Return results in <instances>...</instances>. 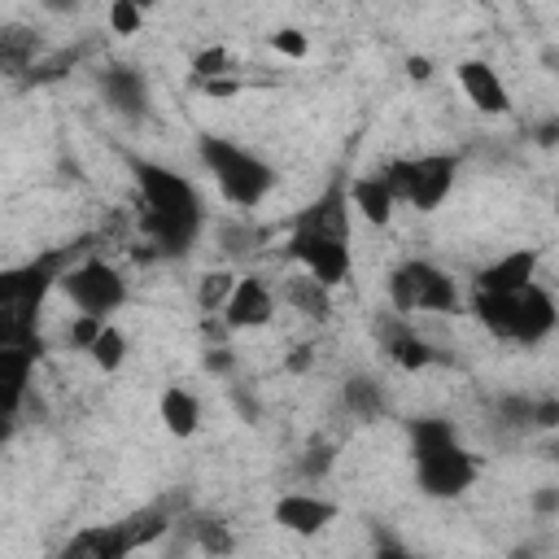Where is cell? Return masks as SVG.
<instances>
[{
  "label": "cell",
  "instance_id": "obj_1",
  "mask_svg": "<svg viewBox=\"0 0 559 559\" xmlns=\"http://www.w3.org/2000/svg\"><path fill=\"white\" fill-rule=\"evenodd\" d=\"M349 210H345V188L332 183L310 210L297 214L288 253L328 288H336L349 275Z\"/></svg>",
  "mask_w": 559,
  "mask_h": 559
},
{
  "label": "cell",
  "instance_id": "obj_2",
  "mask_svg": "<svg viewBox=\"0 0 559 559\" xmlns=\"http://www.w3.org/2000/svg\"><path fill=\"white\" fill-rule=\"evenodd\" d=\"M135 183L144 192V231L162 253H188L201 227V201L188 179L170 175L157 162H135Z\"/></svg>",
  "mask_w": 559,
  "mask_h": 559
},
{
  "label": "cell",
  "instance_id": "obj_3",
  "mask_svg": "<svg viewBox=\"0 0 559 559\" xmlns=\"http://www.w3.org/2000/svg\"><path fill=\"white\" fill-rule=\"evenodd\" d=\"M472 310H476V319L489 332H498L507 341H520V345H537L555 328V319H559L555 301L533 280L520 284V288H507V293H480L476 288Z\"/></svg>",
  "mask_w": 559,
  "mask_h": 559
},
{
  "label": "cell",
  "instance_id": "obj_4",
  "mask_svg": "<svg viewBox=\"0 0 559 559\" xmlns=\"http://www.w3.org/2000/svg\"><path fill=\"white\" fill-rule=\"evenodd\" d=\"M201 162L218 179L223 197L231 205H245V210L258 205L275 183V175H271V166L262 157H253L249 148H240L231 140H218V135H201Z\"/></svg>",
  "mask_w": 559,
  "mask_h": 559
},
{
  "label": "cell",
  "instance_id": "obj_5",
  "mask_svg": "<svg viewBox=\"0 0 559 559\" xmlns=\"http://www.w3.org/2000/svg\"><path fill=\"white\" fill-rule=\"evenodd\" d=\"M454 175H459V157H445V153L384 166V179H389L393 197L411 201L415 210H437L445 201V192L454 188Z\"/></svg>",
  "mask_w": 559,
  "mask_h": 559
},
{
  "label": "cell",
  "instance_id": "obj_6",
  "mask_svg": "<svg viewBox=\"0 0 559 559\" xmlns=\"http://www.w3.org/2000/svg\"><path fill=\"white\" fill-rule=\"evenodd\" d=\"M389 297H393V306L397 310H441V314H450L454 306H459V288H454V280L441 271V266H432V262H402L393 275H389Z\"/></svg>",
  "mask_w": 559,
  "mask_h": 559
},
{
  "label": "cell",
  "instance_id": "obj_7",
  "mask_svg": "<svg viewBox=\"0 0 559 559\" xmlns=\"http://www.w3.org/2000/svg\"><path fill=\"white\" fill-rule=\"evenodd\" d=\"M61 288H66V297H70L83 314H100V319L127 301V284H122V275H118L114 266L96 262V258L70 266V271L61 275Z\"/></svg>",
  "mask_w": 559,
  "mask_h": 559
},
{
  "label": "cell",
  "instance_id": "obj_8",
  "mask_svg": "<svg viewBox=\"0 0 559 559\" xmlns=\"http://www.w3.org/2000/svg\"><path fill=\"white\" fill-rule=\"evenodd\" d=\"M415 472H419V489L428 498H459L476 480V459L459 441H445L428 454H415Z\"/></svg>",
  "mask_w": 559,
  "mask_h": 559
},
{
  "label": "cell",
  "instance_id": "obj_9",
  "mask_svg": "<svg viewBox=\"0 0 559 559\" xmlns=\"http://www.w3.org/2000/svg\"><path fill=\"white\" fill-rule=\"evenodd\" d=\"M271 314H275L271 288H266L258 275L236 280V293H231L227 306H223V323H227V328H262Z\"/></svg>",
  "mask_w": 559,
  "mask_h": 559
},
{
  "label": "cell",
  "instance_id": "obj_10",
  "mask_svg": "<svg viewBox=\"0 0 559 559\" xmlns=\"http://www.w3.org/2000/svg\"><path fill=\"white\" fill-rule=\"evenodd\" d=\"M332 515H336V507L314 493H284L275 502V524H284L288 533H301V537H314L319 528H328Z\"/></svg>",
  "mask_w": 559,
  "mask_h": 559
},
{
  "label": "cell",
  "instance_id": "obj_11",
  "mask_svg": "<svg viewBox=\"0 0 559 559\" xmlns=\"http://www.w3.org/2000/svg\"><path fill=\"white\" fill-rule=\"evenodd\" d=\"M459 83H463L467 100H472L480 114H507V109H511V96H507L502 79H498L485 61H463V66H459Z\"/></svg>",
  "mask_w": 559,
  "mask_h": 559
},
{
  "label": "cell",
  "instance_id": "obj_12",
  "mask_svg": "<svg viewBox=\"0 0 559 559\" xmlns=\"http://www.w3.org/2000/svg\"><path fill=\"white\" fill-rule=\"evenodd\" d=\"M39 341L31 345H0V384H4V419H13L22 393H26V376H31V362L39 358Z\"/></svg>",
  "mask_w": 559,
  "mask_h": 559
},
{
  "label": "cell",
  "instance_id": "obj_13",
  "mask_svg": "<svg viewBox=\"0 0 559 559\" xmlns=\"http://www.w3.org/2000/svg\"><path fill=\"white\" fill-rule=\"evenodd\" d=\"M533 271H537V249H515V253L498 258L493 266H485V271L476 275V288H480V293H507V288L528 284Z\"/></svg>",
  "mask_w": 559,
  "mask_h": 559
},
{
  "label": "cell",
  "instance_id": "obj_14",
  "mask_svg": "<svg viewBox=\"0 0 559 559\" xmlns=\"http://www.w3.org/2000/svg\"><path fill=\"white\" fill-rule=\"evenodd\" d=\"M100 92L122 118H144V109H148V87H144V79L135 70H105L100 74Z\"/></svg>",
  "mask_w": 559,
  "mask_h": 559
},
{
  "label": "cell",
  "instance_id": "obj_15",
  "mask_svg": "<svg viewBox=\"0 0 559 559\" xmlns=\"http://www.w3.org/2000/svg\"><path fill=\"white\" fill-rule=\"evenodd\" d=\"M135 546H131V533H127V524H100V528H83L70 546H66V555H83V559H122V555H131Z\"/></svg>",
  "mask_w": 559,
  "mask_h": 559
},
{
  "label": "cell",
  "instance_id": "obj_16",
  "mask_svg": "<svg viewBox=\"0 0 559 559\" xmlns=\"http://www.w3.org/2000/svg\"><path fill=\"white\" fill-rule=\"evenodd\" d=\"M349 197H354V205L362 210V218L367 223H389V214H393V188H389V179H384V170L380 175H367V179H354L349 183Z\"/></svg>",
  "mask_w": 559,
  "mask_h": 559
},
{
  "label": "cell",
  "instance_id": "obj_17",
  "mask_svg": "<svg viewBox=\"0 0 559 559\" xmlns=\"http://www.w3.org/2000/svg\"><path fill=\"white\" fill-rule=\"evenodd\" d=\"M197 419H201V411H197V397L188 389H166L162 393V424L175 437H192L197 432Z\"/></svg>",
  "mask_w": 559,
  "mask_h": 559
},
{
  "label": "cell",
  "instance_id": "obj_18",
  "mask_svg": "<svg viewBox=\"0 0 559 559\" xmlns=\"http://www.w3.org/2000/svg\"><path fill=\"white\" fill-rule=\"evenodd\" d=\"M288 301H293V306H301V310H306V314H314V319H328V314H332L328 284H323V280H314L310 271H306V280H293V284H288Z\"/></svg>",
  "mask_w": 559,
  "mask_h": 559
},
{
  "label": "cell",
  "instance_id": "obj_19",
  "mask_svg": "<svg viewBox=\"0 0 559 559\" xmlns=\"http://www.w3.org/2000/svg\"><path fill=\"white\" fill-rule=\"evenodd\" d=\"M0 57H4V70L9 74H22L31 61H35V35L22 31V26H9L0 35Z\"/></svg>",
  "mask_w": 559,
  "mask_h": 559
},
{
  "label": "cell",
  "instance_id": "obj_20",
  "mask_svg": "<svg viewBox=\"0 0 559 559\" xmlns=\"http://www.w3.org/2000/svg\"><path fill=\"white\" fill-rule=\"evenodd\" d=\"M389 354H393V362H397V367H406V371H419V367H428V362H432L428 341H419V336H411V332H397V336L389 341Z\"/></svg>",
  "mask_w": 559,
  "mask_h": 559
},
{
  "label": "cell",
  "instance_id": "obj_21",
  "mask_svg": "<svg viewBox=\"0 0 559 559\" xmlns=\"http://www.w3.org/2000/svg\"><path fill=\"white\" fill-rule=\"evenodd\" d=\"M231 293H236V275L210 271V275H201V284H197V306H201V310H218V306H227Z\"/></svg>",
  "mask_w": 559,
  "mask_h": 559
},
{
  "label": "cell",
  "instance_id": "obj_22",
  "mask_svg": "<svg viewBox=\"0 0 559 559\" xmlns=\"http://www.w3.org/2000/svg\"><path fill=\"white\" fill-rule=\"evenodd\" d=\"M345 406H349L354 415H362V419H376V415H380V406H384V397H380V389H376L371 380L354 376V380L345 384Z\"/></svg>",
  "mask_w": 559,
  "mask_h": 559
},
{
  "label": "cell",
  "instance_id": "obj_23",
  "mask_svg": "<svg viewBox=\"0 0 559 559\" xmlns=\"http://www.w3.org/2000/svg\"><path fill=\"white\" fill-rule=\"evenodd\" d=\"M445 441H454V428H450L445 419H415V424H411V445H415V454H428V450H437V445H445Z\"/></svg>",
  "mask_w": 559,
  "mask_h": 559
},
{
  "label": "cell",
  "instance_id": "obj_24",
  "mask_svg": "<svg viewBox=\"0 0 559 559\" xmlns=\"http://www.w3.org/2000/svg\"><path fill=\"white\" fill-rule=\"evenodd\" d=\"M122 354H127V341H122L118 328H105V332L96 336V345H92V358H96L100 371H114V367L122 362Z\"/></svg>",
  "mask_w": 559,
  "mask_h": 559
},
{
  "label": "cell",
  "instance_id": "obj_25",
  "mask_svg": "<svg viewBox=\"0 0 559 559\" xmlns=\"http://www.w3.org/2000/svg\"><path fill=\"white\" fill-rule=\"evenodd\" d=\"M100 332H105V319H100V314H79V319L70 323V345H79V349H92Z\"/></svg>",
  "mask_w": 559,
  "mask_h": 559
},
{
  "label": "cell",
  "instance_id": "obj_26",
  "mask_svg": "<svg viewBox=\"0 0 559 559\" xmlns=\"http://www.w3.org/2000/svg\"><path fill=\"white\" fill-rule=\"evenodd\" d=\"M140 4L135 0H114L109 4V26L118 31V35H131V31H140Z\"/></svg>",
  "mask_w": 559,
  "mask_h": 559
},
{
  "label": "cell",
  "instance_id": "obj_27",
  "mask_svg": "<svg viewBox=\"0 0 559 559\" xmlns=\"http://www.w3.org/2000/svg\"><path fill=\"white\" fill-rule=\"evenodd\" d=\"M197 542H201L205 550H214V555L231 550V537H227V528H223L218 520H201V524H197Z\"/></svg>",
  "mask_w": 559,
  "mask_h": 559
},
{
  "label": "cell",
  "instance_id": "obj_28",
  "mask_svg": "<svg viewBox=\"0 0 559 559\" xmlns=\"http://www.w3.org/2000/svg\"><path fill=\"white\" fill-rule=\"evenodd\" d=\"M192 70H197L201 79H218V74L227 70V52H223V48H205V52H197Z\"/></svg>",
  "mask_w": 559,
  "mask_h": 559
},
{
  "label": "cell",
  "instance_id": "obj_29",
  "mask_svg": "<svg viewBox=\"0 0 559 559\" xmlns=\"http://www.w3.org/2000/svg\"><path fill=\"white\" fill-rule=\"evenodd\" d=\"M498 411L507 415V424H533V402L528 397H502Z\"/></svg>",
  "mask_w": 559,
  "mask_h": 559
},
{
  "label": "cell",
  "instance_id": "obj_30",
  "mask_svg": "<svg viewBox=\"0 0 559 559\" xmlns=\"http://www.w3.org/2000/svg\"><path fill=\"white\" fill-rule=\"evenodd\" d=\"M328 467H332V450H328V445H310L306 459H301V472H306V476H323Z\"/></svg>",
  "mask_w": 559,
  "mask_h": 559
},
{
  "label": "cell",
  "instance_id": "obj_31",
  "mask_svg": "<svg viewBox=\"0 0 559 559\" xmlns=\"http://www.w3.org/2000/svg\"><path fill=\"white\" fill-rule=\"evenodd\" d=\"M271 44H275L280 52H288V57H306V39H301V31H275Z\"/></svg>",
  "mask_w": 559,
  "mask_h": 559
},
{
  "label": "cell",
  "instance_id": "obj_32",
  "mask_svg": "<svg viewBox=\"0 0 559 559\" xmlns=\"http://www.w3.org/2000/svg\"><path fill=\"white\" fill-rule=\"evenodd\" d=\"M533 424L537 428H559V402H533Z\"/></svg>",
  "mask_w": 559,
  "mask_h": 559
},
{
  "label": "cell",
  "instance_id": "obj_33",
  "mask_svg": "<svg viewBox=\"0 0 559 559\" xmlns=\"http://www.w3.org/2000/svg\"><path fill=\"white\" fill-rule=\"evenodd\" d=\"M201 83H205V92H210V96H231V92H236V83H231V79H223V74H218V79H201Z\"/></svg>",
  "mask_w": 559,
  "mask_h": 559
},
{
  "label": "cell",
  "instance_id": "obj_34",
  "mask_svg": "<svg viewBox=\"0 0 559 559\" xmlns=\"http://www.w3.org/2000/svg\"><path fill=\"white\" fill-rule=\"evenodd\" d=\"M205 367H210V371H227V367H231V354H227V349H214V354H205Z\"/></svg>",
  "mask_w": 559,
  "mask_h": 559
},
{
  "label": "cell",
  "instance_id": "obj_35",
  "mask_svg": "<svg viewBox=\"0 0 559 559\" xmlns=\"http://www.w3.org/2000/svg\"><path fill=\"white\" fill-rule=\"evenodd\" d=\"M533 507H537V511H555V507H559V489H542V493L533 498Z\"/></svg>",
  "mask_w": 559,
  "mask_h": 559
},
{
  "label": "cell",
  "instance_id": "obj_36",
  "mask_svg": "<svg viewBox=\"0 0 559 559\" xmlns=\"http://www.w3.org/2000/svg\"><path fill=\"white\" fill-rule=\"evenodd\" d=\"M406 70H411V79H428V74H432V66H428L424 57H411V61H406Z\"/></svg>",
  "mask_w": 559,
  "mask_h": 559
},
{
  "label": "cell",
  "instance_id": "obj_37",
  "mask_svg": "<svg viewBox=\"0 0 559 559\" xmlns=\"http://www.w3.org/2000/svg\"><path fill=\"white\" fill-rule=\"evenodd\" d=\"M288 367H293V371H306V367H310V349H297V354L288 358Z\"/></svg>",
  "mask_w": 559,
  "mask_h": 559
},
{
  "label": "cell",
  "instance_id": "obj_38",
  "mask_svg": "<svg viewBox=\"0 0 559 559\" xmlns=\"http://www.w3.org/2000/svg\"><path fill=\"white\" fill-rule=\"evenodd\" d=\"M79 0H44V9H52V13H70Z\"/></svg>",
  "mask_w": 559,
  "mask_h": 559
},
{
  "label": "cell",
  "instance_id": "obj_39",
  "mask_svg": "<svg viewBox=\"0 0 559 559\" xmlns=\"http://www.w3.org/2000/svg\"><path fill=\"white\" fill-rule=\"evenodd\" d=\"M135 4H140V9H148V4H157V0H135Z\"/></svg>",
  "mask_w": 559,
  "mask_h": 559
},
{
  "label": "cell",
  "instance_id": "obj_40",
  "mask_svg": "<svg viewBox=\"0 0 559 559\" xmlns=\"http://www.w3.org/2000/svg\"><path fill=\"white\" fill-rule=\"evenodd\" d=\"M555 454H559V450H555Z\"/></svg>",
  "mask_w": 559,
  "mask_h": 559
}]
</instances>
